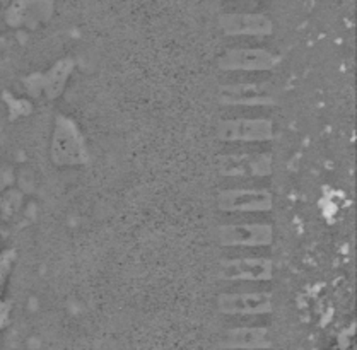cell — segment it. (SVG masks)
<instances>
[{"label":"cell","mask_w":357,"mask_h":350,"mask_svg":"<svg viewBox=\"0 0 357 350\" xmlns=\"http://www.w3.org/2000/svg\"><path fill=\"white\" fill-rule=\"evenodd\" d=\"M271 345L265 328H234L224 337V347L229 349H265Z\"/></svg>","instance_id":"ba28073f"},{"label":"cell","mask_w":357,"mask_h":350,"mask_svg":"<svg viewBox=\"0 0 357 350\" xmlns=\"http://www.w3.org/2000/svg\"><path fill=\"white\" fill-rule=\"evenodd\" d=\"M219 207L222 211H268L272 207V195L265 190H226L219 195Z\"/></svg>","instance_id":"7a4b0ae2"},{"label":"cell","mask_w":357,"mask_h":350,"mask_svg":"<svg viewBox=\"0 0 357 350\" xmlns=\"http://www.w3.org/2000/svg\"><path fill=\"white\" fill-rule=\"evenodd\" d=\"M219 310L226 314H264L272 310V296L267 292L219 296Z\"/></svg>","instance_id":"277c9868"},{"label":"cell","mask_w":357,"mask_h":350,"mask_svg":"<svg viewBox=\"0 0 357 350\" xmlns=\"http://www.w3.org/2000/svg\"><path fill=\"white\" fill-rule=\"evenodd\" d=\"M272 135L273 127L268 120H229L222 121L219 127V137L222 140L257 142L272 139Z\"/></svg>","instance_id":"3957f363"},{"label":"cell","mask_w":357,"mask_h":350,"mask_svg":"<svg viewBox=\"0 0 357 350\" xmlns=\"http://www.w3.org/2000/svg\"><path fill=\"white\" fill-rule=\"evenodd\" d=\"M272 238V227L267 224H236L219 231V241L224 246H267Z\"/></svg>","instance_id":"6da1fadb"},{"label":"cell","mask_w":357,"mask_h":350,"mask_svg":"<svg viewBox=\"0 0 357 350\" xmlns=\"http://www.w3.org/2000/svg\"><path fill=\"white\" fill-rule=\"evenodd\" d=\"M275 66L272 53L255 48H239L226 52L219 60V67L224 70H268Z\"/></svg>","instance_id":"5b68a950"},{"label":"cell","mask_w":357,"mask_h":350,"mask_svg":"<svg viewBox=\"0 0 357 350\" xmlns=\"http://www.w3.org/2000/svg\"><path fill=\"white\" fill-rule=\"evenodd\" d=\"M272 261L267 258H238L224 264L222 273L226 279L268 280L272 277Z\"/></svg>","instance_id":"52a82bcc"},{"label":"cell","mask_w":357,"mask_h":350,"mask_svg":"<svg viewBox=\"0 0 357 350\" xmlns=\"http://www.w3.org/2000/svg\"><path fill=\"white\" fill-rule=\"evenodd\" d=\"M273 89L268 84H234L224 87L221 100L229 105H271L273 102Z\"/></svg>","instance_id":"8992f818"},{"label":"cell","mask_w":357,"mask_h":350,"mask_svg":"<svg viewBox=\"0 0 357 350\" xmlns=\"http://www.w3.org/2000/svg\"><path fill=\"white\" fill-rule=\"evenodd\" d=\"M224 28L227 33L234 34H267L272 31L271 21L258 14H238V16L227 17Z\"/></svg>","instance_id":"9c48e42d"}]
</instances>
